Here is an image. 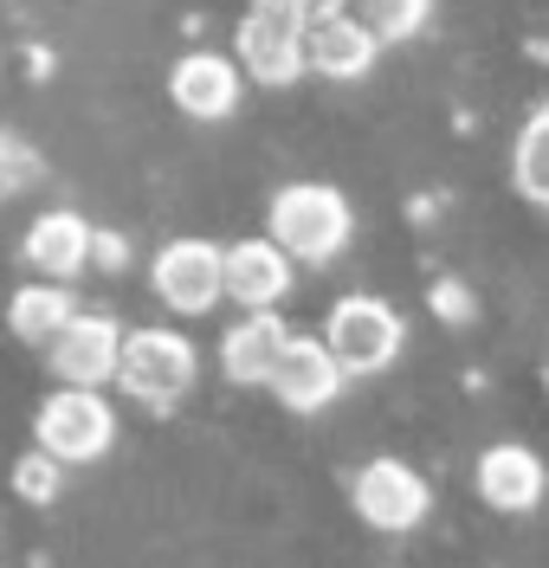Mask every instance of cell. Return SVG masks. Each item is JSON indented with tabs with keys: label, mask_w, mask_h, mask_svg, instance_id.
I'll list each match as a JSON object with an SVG mask.
<instances>
[{
	"label": "cell",
	"mask_w": 549,
	"mask_h": 568,
	"mask_svg": "<svg viewBox=\"0 0 549 568\" xmlns=\"http://www.w3.org/2000/svg\"><path fill=\"white\" fill-rule=\"evenodd\" d=\"M272 240L304 258V265H329L336 252L349 246V201L324 187V181H297V187H278L272 194V213H265Z\"/></svg>",
	"instance_id": "1"
},
{
	"label": "cell",
	"mask_w": 549,
	"mask_h": 568,
	"mask_svg": "<svg viewBox=\"0 0 549 568\" xmlns=\"http://www.w3.org/2000/svg\"><path fill=\"white\" fill-rule=\"evenodd\" d=\"M258 7H272V13H292V20H304V27H311V20L336 13L343 0H258Z\"/></svg>",
	"instance_id": "22"
},
{
	"label": "cell",
	"mask_w": 549,
	"mask_h": 568,
	"mask_svg": "<svg viewBox=\"0 0 549 568\" xmlns=\"http://www.w3.org/2000/svg\"><path fill=\"white\" fill-rule=\"evenodd\" d=\"M194 375H201V355L187 336L175 329H130L123 343H116V388L136 394L143 407H175L187 388H194Z\"/></svg>",
	"instance_id": "2"
},
{
	"label": "cell",
	"mask_w": 549,
	"mask_h": 568,
	"mask_svg": "<svg viewBox=\"0 0 549 568\" xmlns=\"http://www.w3.org/2000/svg\"><path fill=\"white\" fill-rule=\"evenodd\" d=\"M356 517H363L368 530L407 536L427 517V485H420V471L401 465V459L363 465V478H356Z\"/></svg>",
	"instance_id": "8"
},
{
	"label": "cell",
	"mask_w": 549,
	"mask_h": 568,
	"mask_svg": "<svg viewBox=\"0 0 549 568\" xmlns=\"http://www.w3.org/2000/svg\"><path fill=\"white\" fill-rule=\"evenodd\" d=\"M265 388L278 394L292 414H324L329 400L343 394V362L329 355V343H311V336H285V349L272 362Z\"/></svg>",
	"instance_id": "7"
},
{
	"label": "cell",
	"mask_w": 549,
	"mask_h": 568,
	"mask_svg": "<svg viewBox=\"0 0 549 568\" xmlns=\"http://www.w3.org/2000/svg\"><path fill=\"white\" fill-rule=\"evenodd\" d=\"M285 291H292V252L278 246L272 233L220 252V297H233L246 311H272Z\"/></svg>",
	"instance_id": "9"
},
{
	"label": "cell",
	"mask_w": 549,
	"mask_h": 568,
	"mask_svg": "<svg viewBox=\"0 0 549 568\" xmlns=\"http://www.w3.org/2000/svg\"><path fill=\"white\" fill-rule=\"evenodd\" d=\"M155 297L175 311V317H207L220 304V246L207 240H169L155 252Z\"/></svg>",
	"instance_id": "5"
},
{
	"label": "cell",
	"mask_w": 549,
	"mask_h": 568,
	"mask_svg": "<svg viewBox=\"0 0 549 568\" xmlns=\"http://www.w3.org/2000/svg\"><path fill=\"white\" fill-rule=\"evenodd\" d=\"M91 258H98V265H110V272H116V265L130 258V246H123L116 233H98V226H91Z\"/></svg>",
	"instance_id": "23"
},
{
	"label": "cell",
	"mask_w": 549,
	"mask_h": 568,
	"mask_svg": "<svg viewBox=\"0 0 549 568\" xmlns=\"http://www.w3.org/2000/svg\"><path fill=\"white\" fill-rule=\"evenodd\" d=\"M65 317H72V297H65L59 278L27 284V291H13V304H7V323H13L20 343H52V329H59Z\"/></svg>",
	"instance_id": "16"
},
{
	"label": "cell",
	"mask_w": 549,
	"mask_h": 568,
	"mask_svg": "<svg viewBox=\"0 0 549 568\" xmlns=\"http://www.w3.org/2000/svg\"><path fill=\"white\" fill-rule=\"evenodd\" d=\"M324 343L343 362V375H375L401 355V317L382 297H343L324 323Z\"/></svg>",
	"instance_id": "4"
},
{
	"label": "cell",
	"mask_w": 549,
	"mask_h": 568,
	"mask_svg": "<svg viewBox=\"0 0 549 568\" xmlns=\"http://www.w3.org/2000/svg\"><path fill=\"white\" fill-rule=\"evenodd\" d=\"M375 52H382V39L368 33L363 20H349L343 7L304 27V71H317V78H336V84H349V78H368Z\"/></svg>",
	"instance_id": "11"
},
{
	"label": "cell",
	"mask_w": 549,
	"mask_h": 568,
	"mask_svg": "<svg viewBox=\"0 0 549 568\" xmlns=\"http://www.w3.org/2000/svg\"><path fill=\"white\" fill-rule=\"evenodd\" d=\"M511 175H517V194L549 207V110H537L517 136V155H511Z\"/></svg>",
	"instance_id": "17"
},
{
	"label": "cell",
	"mask_w": 549,
	"mask_h": 568,
	"mask_svg": "<svg viewBox=\"0 0 549 568\" xmlns=\"http://www.w3.org/2000/svg\"><path fill=\"white\" fill-rule=\"evenodd\" d=\"M13 491L27 497V504H52V497L65 491V465L52 459V453L20 459V465H13Z\"/></svg>",
	"instance_id": "19"
},
{
	"label": "cell",
	"mask_w": 549,
	"mask_h": 568,
	"mask_svg": "<svg viewBox=\"0 0 549 568\" xmlns=\"http://www.w3.org/2000/svg\"><path fill=\"white\" fill-rule=\"evenodd\" d=\"M169 98L194 123H220V116H233V104H240V65L220 59V52H187L169 71Z\"/></svg>",
	"instance_id": "12"
},
{
	"label": "cell",
	"mask_w": 549,
	"mask_h": 568,
	"mask_svg": "<svg viewBox=\"0 0 549 568\" xmlns=\"http://www.w3.org/2000/svg\"><path fill=\"white\" fill-rule=\"evenodd\" d=\"M434 311H439L446 323H472L478 304H472V291H466V284H453V278H446V284H434Z\"/></svg>",
	"instance_id": "21"
},
{
	"label": "cell",
	"mask_w": 549,
	"mask_h": 568,
	"mask_svg": "<svg viewBox=\"0 0 549 568\" xmlns=\"http://www.w3.org/2000/svg\"><path fill=\"white\" fill-rule=\"evenodd\" d=\"M278 349H285V323L272 311H246V323H233L226 343H220V375L240 382V388H265Z\"/></svg>",
	"instance_id": "15"
},
{
	"label": "cell",
	"mask_w": 549,
	"mask_h": 568,
	"mask_svg": "<svg viewBox=\"0 0 549 568\" xmlns=\"http://www.w3.org/2000/svg\"><path fill=\"white\" fill-rule=\"evenodd\" d=\"M472 478H478V497H485L491 510H511V517H523V510H537V504H543V459H537L530 446H517V439H505V446H485Z\"/></svg>",
	"instance_id": "13"
},
{
	"label": "cell",
	"mask_w": 549,
	"mask_h": 568,
	"mask_svg": "<svg viewBox=\"0 0 549 568\" xmlns=\"http://www.w3.org/2000/svg\"><path fill=\"white\" fill-rule=\"evenodd\" d=\"M116 343H123V329L110 317H91V311H72V317L52 329V375L59 382H72V388H104L110 375H116Z\"/></svg>",
	"instance_id": "6"
},
{
	"label": "cell",
	"mask_w": 549,
	"mask_h": 568,
	"mask_svg": "<svg viewBox=\"0 0 549 568\" xmlns=\"http://www.w3.org/2000/svg\"><path fill=\"white\" fill-rule=\"evenodd\" d=\"M27 175H33V155H27V149H20L13 136H0V194L27 187Z\"/></svg>",
	"instance_id": "20"
},
{
	"label": "cell",
	"mask_w": 549,
	"mask_h": 568,
	"mask_svg": "<svg viewBox=\"0 0 549 568\" xmlns=\"http://www.w3.org/2000/svg\"><path fill=\"white\" fill-rule=\"evenodd\" d=\"M240 71L258 78V84H292L304 71V20L253 7L246 27H240Z\"/></svg>",
	"instance_id": "10"
},
{
	"label": "cell",
	"mask_w": 549,
	"mask_h": 568,
	"mask_svg": "<svg viewBox=\"0 0 549 568\" xmlns=\"http://www.w3.org/2000/svg\"><path fill=\"white\" fill-rule=\"evenodd\" d=\"M27 265H33L39 278H78L84 265H91V220H78V213H39L33 226H27Z\"/></svg>",
	"instance_id": "14"
},
{
	"label": "cell",
	"mask_w": 549,
	"mask_h": 568,
	"mask_svg": "<svg viewBox=\"0 0 549 568\" xmlns=\"http://www.w3.org/2000/svg\"><path fill=\"white\" fill-rule=\"evenodd\" d=\"M33 439H39V453H52L59 465H91V459L110 453L116 414H110V400L98 388H72V382H65V394H52V400L39 407Z\"/></svg>",
	"instance_id": "3"
},
{
	"label": "cell",
	"mask_w": 549,
	"mask_h": 568,
	"mask_svg": "<svg viewBox=\"0 0 549 568\" xmlns=\"http://www.w3.org/2000/svg\"><path fill=\"white\" fill-rule=\"evenodd\" d=\"M420 20H427V0H363V27L375 39H407L420 33Z\"/></svg>",
	"instance_id": "18"
}]
</instances>
